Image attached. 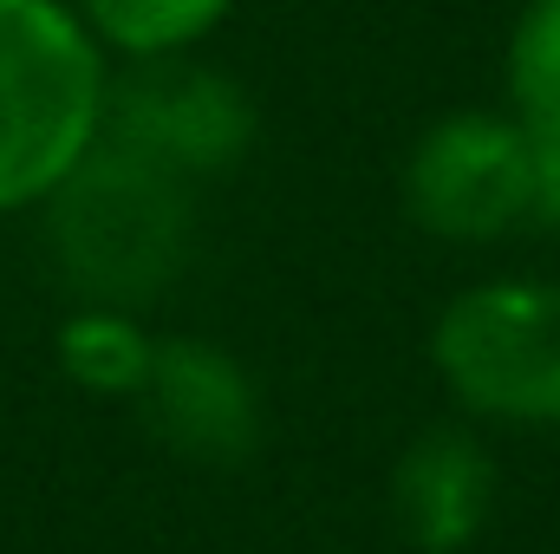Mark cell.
I'll list each match as a JSON object with an SVG mask.
<instances>
[{"label":"cell","mask_w":560,"mask_h":554,"mask_svg":"<svg viewBox=\"0 0 560 554\" xmlns=\"http://www.w3.org/2000/svg\"><path fill=\"white\" fill-rule=\"evenodd\" d=\"M105 53L66 0H0V216L46 203L105 138Z\"/></svg>","instance_id":"1"},{"label":"cell","mask_w":560,"mask_h":554,"mask_svg":"<svg viewBox=\"0 0 560 554\" xmlns=\"http://www.w3.org/2000/svg\"><path fill=\"white\" fill-rule=\"evenodd\" d=\"M156 430L196 463H242L261 437V399L235 353L209 339H170L150 359V385L138 392Z\"/></svg>","instance_id":"6"},{"label":"cell","mask_w":560,"mask_h":554,"mask_svg":"<svg viewBox=\"0 0 560 554\" xmlns=\"http://www.w3.org/2000/svg\"><path fill=\"white\" fill-rule=\"evenodd\" d=\"M392 516L423 554L469 549L495 516V457L469 430H423L392 470Z\"/></svg>","instance_id":"7"},{"label":"cell","mask_w":560,"mask_h":554,"mask_svg":"<svg viewBox=\"0 0 560 554\" xmlns=\"http://www.w3.org/2000/svg\"><path fill=\"white\" fill-rule=\"evenodd\" d=\"M46 203L59 275L92 307L131 313L156 300L189 255V183L112 138L92 143Z\"/></svg>","instance_id":"2"},{"label":"cell","mask_w":560,"mask_h":554,"mask_svg":"<svg viewBox=\"0 0 560 554\" xmlns=\"http://www.w3.org/2000/svg\"><path fill=\"white\" fill-rule=\"evenodd\" d=\"M535 229H560V143L535 138Z\"/></svg>","instance_id":"11"},{"label":"cell","mask_w":560,"mask_h":554,"mask_svg":"<svg viewBox=\"0 0 560 554\" xmlns=\"http://www.w3.org/2000/svg\"><path fill=\"white\" fill-rule=\"evenodd\" d=\"M235 0H85L79 20L92 26L98 46L125 53L131 66L138 59H170V53H189L196 39H209L222 26Z\"/></svg>","instance_id":"9"},{"label":"cell","mask_w":560,"mask_h":554,"mask_svg":"<svg viewBox=\"0 0 560 554\" xmlns=\"http://www.w3.org/2000/svg\"><path fill=\"white\" fill-rule=\"evenodd\" d=\"M535 131L515 112H450L405 157V209L436 242L535 229Z\"/></svg>","instance_id":"4"},{"label":"cell","mask_w":560,"mask_h":554,"mask_svg":"<svg viewBox=\"0 0 560 554\" xmlns=\"http://www.w3.org/2000/svg\"><path fill=\"white\" fill-rule=\"evenodd\" d=\"M509 112L560 143V0H528L509 33Z\"/></svg>","instance_id":"10"},{"label":"cell","mask_w":560,"mask_h":554,"mask_svg":"<svg viewBox=\"0 0 560 554\" xmlns=\"http://www.w3.org/2000/svg\"><path fill=\"white\" fill-rule=\"evenodd\" d=\"M105 138L176 170L183 183L215 176L255 143V99L229 72L189 66L183 53L138 59L131 79L105 92Z\"/></svg>","instance_id":"5"},{"label":"cell","mask_w":560,"mask_h":554,"mask_svg":"<svg viewBox=\"0 0 560 554\" xmlns=\"http://www.w3.org/2000/svg\"><path fill=\"white\" fill-rule=\"evenodd\" d=\"M156 339L143 333L125 307H85L59 326V366L72 385L105 392V399H138L150 385Z\"/></svg>","instance_id":"8"},{"label":"cell","mask_w":560,"mask_h":554,"mask_svg":"<svg viewBox=\"0 0 560 554\" xmlns=\"http://www.w3.org/2000/svg\"><path fill=\"white\" fill-rule=\"evenodd\" d=\"M430 366L469 417L560 430V280H476L430 326Z\"/></svg>","instance_id":"3"}]
</instances>
